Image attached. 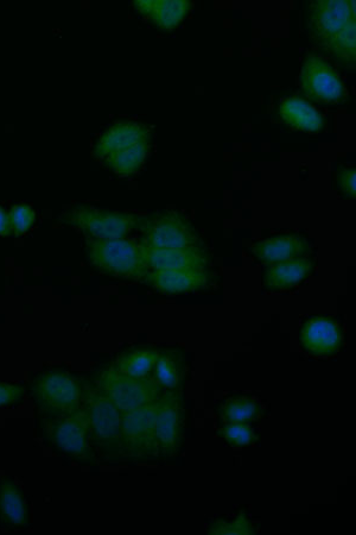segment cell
Listing matches in <instances>:
<instances>
[{
  "mask_svg": "<svg viewBox=\"0 0 356 535\" xmlns=\"http://www.w3.org/2000/svg\"><path fill=\"white\" fill-rule=\"evenodd\" d=\"M190 8L188 0H154L149 17L161 28L171 30L187 17Z\"/></svg>",
  "mask_w": 356,
  "mask_h": 535,
  "instance_id": "603a6c76",
  "label": "cell"
},
{
  "mask_svg": "<svg viewBox=\"0 0 356 535\" xmlns=\"http://www.w3.org/2000/svg\"><path fill=\"white\" fill-rule=\"evenodd\" d=\"M149 141L136 144V146L117 151L105 157V163L113 172L120 175H130L141 171L146 157L149 154Z\"/></svg>",
  "mask_w": 356,
  "mask_h": 535,
  "instance_id": "7402d4cb",
  "label": "cell"
},
{
  "mask_svg": "<svg viewBox=\"0 0 356 535\" xmlns=\"http://www.w3.org/2000/svg\"><path fill=\"white\" fill-rule=\"evenodd\" d=\"M262 414V406L256 399L239 396L224 402L220 407V417L225 423H251Z\"/></svg>",
  "mask_w": 356,
  "mask_h": 535,
  "instance_id": "cb8c5ba5",
  "label": "cell"
},
{
  "mask_svg": "<svg viewBox=\"0 0 356 535\" xmlns=\"http://www.w3.org/2000/svg\"><path fill=\"white\" fill-rule=\"evenodd\" d=\"M186 367L181 352L161 351L150 379L164 392H178L181 387Z\"/></svg>",
  "mask_w": 356,
  "mask_h": 535,
  "instance_id": "ffe728a7",
  "label": "cell"
},
{
  "mask_svg": "<svg viewBox=\"0 0 356 535\" xmlns=\"http://www.w3.org/2000/svg\"><path fill=\"white\" fill-rule=\"evenodd\" d=\"M12 232L9 214L0 207V236H9Z\"/></svg>",
  "mask_w": 356,
  "mask_h": 535,
  "instance_id": "4dcf8cb0",
  "label": "cell"
},
{
  "mask_svg": "<svg viewBox=\"0 0 356 535\" xmlns=\"http://www.w3.org/2000/svg\"><path fill=\"white\" fill-rule=\"evenodd\" d=\"M355 18L354 0H317L311 4L309 29L315 41L322 47L339 35Z\"/></svg>",
  "mask_w": 356,
  "mask_h": 535,
  "instance_id": "9c48e42d",
  "label": "cell"
},
{
  "mask_svg": "<svg viewBox=\"0 0 356 535\" xmlns=\"http://www.w3.org/2000/svg\"><path fill=\"white\" fill-rule=\"evenodd\" d=\"M251 251L260 262L271 266V264L307 258L311 251V244L301 235H285L254 244Z\"/></svg>",
  "mask_w": 356,
  "mask_h": 535,
  "instance_id": "5bb4252c",
  "label": "cell"
},
{
  "mask_svg": "<svg viewBox=\"0 0 356 535\" xmlns=\"http://www.w3.org/2000/svg\"><path fill=\"white\" fill-rule=\"evenodd\" d=\"M88 260L94 268L120 279L144 281L150 273L143 245L133 239H91L87 243Z\"/></svg>",
  "mask_w": 356,
  "mask_h": 535,
  "instance_id": "7a4b0ae2",
  "label": "cell"
},
{
  "mask_svg": "<svg viewBox=\"0 0 356 535\" xmlns=\"http://www.w3.org/2000/svg\"><path fill=\"white\" fill-rule=\"evenodd\" d=\"M252 522L245 515H239L231 520H220L215 522L208 530V534H253Z\"/></svg>",
  "mask_w": 356,
  "mask_h": 535,
  "instance_id": "4316f807",
  "label": "cell"
},
{
  "mask_svg": "<svg viewBox=\"0 0 356 535\" xmlns=\"http://www.w3.org/2000/svg\"><path fill=\"white\" fill-rule=\"evenodd\" d=\"M335 58L342 64L354 65L356 58V22L355 18L346 25L335 39L330 42L329 47Z\"/></svg>",
  "mask_w": 356,
  "mask_h": 535,
  "instance_id": "d4e9b609",
  "label": "cell"
},
{
  "mask_svg": "<svg viewBox=\"0 0 356 535\" xmlns=\"http://www.w3.org/2000/svg\"><path fill=\"white\" fill-rule=\"evenodd\" d=\"M0 522L6 527L29 526V509L24 494L9 477L0 481Z\"/></svg>",
  "mask_w": 356,
  "mask_h": 535,
  "instance_id": "e0dca14e",
  "label": "cell"
},
{
  "mask_svg": "<svg viewBox=\"0 0 356 535\" xmlns=\"http://www.w3.org/2000/svg\"><path fill=\"white\" fill-rule=\"evenodd\" d=\"M219 434L233 448H244L257 440L256 430L249 423H225Z\"/></svg>",
  "mask_w": 356,
  "mask_h": 535,
  "instance_id": "484cf974",
  "label": "cell"
},
{
  "mask_svg": "<svg viewBox=\"0 0 356 535\" xmlns=\"http://www.w3.org/2000/svg\"><path fill=\"white\" fill-rule=\"evenodd\" d=\"M47 432L56 448L66 455L86 461L94 458L91 439L78 412L49 421Z\"/></svg>",
  "mask_w": 356,
  "mask_h": 535,
  "instance_id": "8fae6325",
  "label": "cell"
},
{
  "mask_svg": "<svg viewBox=\"0 0 356 535\" xmlns=\"http://www.w3.org/2000/svg\"><path fill=\"white\" fill-rule=\"evenodd\" d=\"M301 342L304 349L311 354L334 355L341 349L343 343L341 326L333 319H310L303 326Z\"/></svg>",
  "mask_w": 356,
  "mask_h": 535,
  "instance_id": "9a60e30c",
  "label": "cell"
},
{
  "mask_svg": "<svg viewBox=\"0 0 356 535\" xmlns=\"http://www.w3.org/2000/svg\"><path fill=\"white\" fill-rule=\"evenodd\" d=\"M160 354L161 351L156 349H136L125 352L112 368L119 374L136 377V379H150Z\"/></svg>",
  "mask_w": 356,
  "mask_h": 535,
  "instance_id": "44dd1931",
  "label": "cell"
},
{
  "mask_svg": "<svg viewBox=\"0 0 356 535\" xmlns=\"http://www.w3.org/2000/svg\"><path fill=\"white\" fill-rule=\"evenodd\" d=\"M314 262L308 258L271 264L265 272V287L281 291L300 285L313 272Z\"/></svg>",
  "mask_w": 356,
  "mask_h": 535,
  "instance_id": "ac0fdd59",
  "label": "cell"
},
{
  "mask_svg": "<svg viewBox=\"0 0 356 535\" xmlns=\"http://www.w3.org/2000/svg\"><path fill=\"white\" fill-rule=\"evenodd\" d=\"M303 91L315 102L338 103L345 97L339 74L319 55H309L300 74Z\"/></svg>",
  "mask_w": 356,
  "mask_h": 535,
  "instance_id": "30bf717a",
  "label": "cell"
},
{
  "mask_svg": "<svg viewBox=\"0 0 356 535\" xmlns=\"http://www.w3.org/2000/svg\"><path fill=\"white\" fill-rule=\"evenodd\" d=\"M283 121L292 128L319 132L324 127L321 113L301 98L284 99L279 105Z\"/></svg>",
  "mask_w": 356,
  "mask_h": 535,
  "instance_id": "d6986e66",
  "label": "cell"
},
{
  "mask_svg": "<svg viewBox=\"0 0 356 535\" xmlns=\"http://www.w3.org/2000/svg\"><path fill=\"white\" fill-rule=\"evenodd\" d=\"M143 253L150 270H200L209 264L203 248L156 249L143 245Z\"/></svg>",
  "mask_w": 356,
  "mask_h": 535,
  "instance_id": "4fadbf2b",
  "label": "cell"
},
{
  "mask_svg": "<svg viewBox=\"0 0 356 535\" xmlns=\"http://www.w3.org/2000/svg\"><path fill=\"white\" fill-rule=\"evenodd\" d=\"M160 399L131 412L123 413L120 455L122 457H157L156 418Z\"/></svg>",
  "mask_w": 356,
  "mask_h": 535,
  "instance_id": "5b68a950",
  "label": "cell"
},
{
  "mask_svg": "<svg viewBox=\"0 0 356 535\" xmlns=\"http://www.w3.org/2000/svg\"><path fill=\"white\" fill-rule=\"evenodd\" d=\"M138 238L145 247L156 249L202 248L200 236L180 214L164 212L148 217Z\"/></svg>",
  "mask_w": 356,
  "mask_h": 535,
  "instance_id": "52a82bcc",
  "label": "cell"
},
{
  "mask_svg": "<svg viewBox=\"0 0 356 535\" xmlns=\"http://www.w3.org/2000/svg\"><path fill=\"white\" fill-rule=\"evenodd\" d=\"M61 219L88 238L120 239L126 238L133 231H141L148 217L78 206L63 214Z\"/></svg>",
  "mask_w": 356,
  "mask_h": 535,
  "instance_id": "3957f363",
  "label": "cell"
},
{
  "mask_svg": "<svg viewBox=\"0 0 356 535\" xmlns=\"http://www.w3.org/2000/svg\"><path fill=\"white\" fill-rule=\"evenodd\" d=\"M338 185L340 190L348 197L355 198L356 194V171L355 168H342L338 173Z\"/></svg>",
  "mask_w": 356,
  "mask_h": 535,
  "instance_id": "f546056e",
  "label": "cell"
},
{
  "mask_svg": "<svg viewBox=\"0 0 356 535\" xmlns=\"http://www.w3.org/2000/svg\"><path fill=\"white\" fill-rule=\"evenodd\" d=\"M149 130L144 124L135 122H119L111 125L95 144L94 155L105 159L117 151L124 150L136 144L149 141Z\"/></svg>",
  "mask_w": 356,
  "mask_h": 535,
  "instance_id": "2e32d148",
  "label": "cell"
},
{
  "mask_svg": "<svg viewBox=\"0 0 356 535\" xmlns=\"http://www.w3.org/2000/svg\"><path fill=\"white\" fill-rule=\"evenodd\" d=\"M24 389L10 383H0V407L16 406L23 401Z\"/></svg>",
  "mask_w": 356,
  "mask_h": 535,
  "instance_id": "f1b7e54d",
  "label": "cell"
},
{
  "mask_svg": "<svg viewBox=\"0 0 356 535\" xmlns=\"http://www.w3.org/2000/svg\"><path fill=\"white\" fill-rule=\"evenodd\" d=\"M91 443L107 458L120 455L122 417L110 398L98 386L87 387L78 411Z\"/></svg>",
  "mask_w": 356,
  "mask_h": 535,
  "instance_id": "6da1fadb",
  "label": "cell"
},
{
  "mask_svg": "<svg viewBox=\"0 0 356 535\" xmlns=\"http://www.w3.org/2000/svg\"><path fill=\"white\" fill-rule=\"evenodd\" d=\"M97 386L111 399L120 412H131L160 399L164 390L151 379L119 374L113 368L100 373Z\"/></svg>",
  "mask_w": 356,
  "mask_h": 535,
  "instance_id": "8992f818",
  "label": "cell"
},
{
  "mask_svg": "<svg viewBox=\"0 0 356 535\" xmlns=\"http://www.w3.org/2000/svg\"><path fill=\"white\" fill-rule=\"evenodd\" d=\"M183 399L178 392H164L160 398L156 418V439L158 455L174 457L181 450L184 437Z\"/></svg>",
  "mask_w": 356,
  "mask_h": 535,
  "instance_id": "ba28073f",
  "label": "cell"
},
{
  "mask_svg": "<svg viewBox=\"0 0 356 535\" xmlns=\"http://www.w3.org/2000/svg\"><path fill=\"white\" fill-rule=\"evenodd\" d=\"M33 394L41 412L61 417L79 411L84 389L78 377L68 371L52 370L37 377Z\"/></svg>",
  "mask_w": 356,
  "mask_h": 535,
  "instance_id": "277c9868",
  "label": "cell"
},
{
  "mask_svg": "<svg viewBox=\"0 0 356 535\" xmlns=\"http://www.w3.org/2000/svg\"><path fill=\"white\" fill-rule=\"evenodd\" d=\"M144 282L165 294H183L211 287L213 278L208 269L150 270Z\"/></svg>",
  "mask_w": 356,
  "mask_h": 535,
  "instance_id": "7c38bea8",
  "label": "cell"
},
{
  "mask_svg": "<svg viewBox=\"0 0 356 535\" xmlns=\"http://www.w3.org/2000/svg\"><path fill=\"white\" fill-rule=\"evenodd\" d=\"M10 223L17 234L27 232L35 222V212L28 205H17L11 210Z\"/></svg>",
  "mask_w": 356,
  "mask_h": 535,
  "instance_id": "83f0119b",
  "label": "cell"
}]
</instances>
